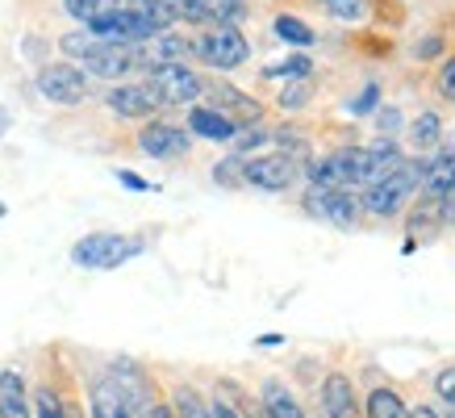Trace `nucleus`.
Listing matches in <instances>:
<instances>
[{
  "instance_id": "nucleus-41",
  "label": "nucleus",
  "mask_w": 455,
  "mask_h": 418,
  "mask_svg": "<svg viewBox=\"0 0 455 418\" xmlns=\"http://www.w3.org/2000/svg\"><path fill=\"white\" fill-rule=\"evenodd\" d=\"M147 418H176V410H172V406H164V402H155L151 410H147Z\"/></svg>"
},
{
  "instance_id": "nucleus-18",
  "label": "nucleus",
  "mask_w": 455,
  "mask_h": 418,
  "mask_svg": "<svg viewBox=\"0 0 455 418\" xmlns=\"http://www.w3.org/2000/svg\"><path fill=\"white\" fill-rule=\"evenodd\" d=\"M363 414H368V418H410V410H405V402H401L393 390H372V393H368Z\"/></svg>"
},
{
  "instance_id": "nucleus-1",
  "label": "nucleus",
  "mask_w": 455,
  "mask_h": 418,
  "mask_svg": "<svg viewBox=\"0 0 455 418\" xmlns=\"http://www.w3.org/2000/svg\"><path fill=\"white\" fill-rule=\"evenodd\" d=\"M147 251V238L139 235H122V230H92L71 243V264L76 268H122L130 264L134 255Z\"/></svg>"
},
{
  "instance_id": "nucleus-8",
  "label": "nucleus",
  "mask_w": 455,
  "mask_h": 418,
  "mask_svg": "<svg viewBox=\"0 0 455 418\" xmlns=\"http://www.w3.org/2000/svg\"><path fill=\"white\" fill-rule=\"evenodd\" d=\"M105 105L117 117H130V122H151V113L159 109L142 84H113L109 92H105Z\"/></svg>"
},
{
  "instance_id": "nucleus-36",
  "label": "nucleus",
  "mask_w": 455,
  "mask_h": 418,
  "mask_svg": "<svg viewBox=\"0 0 455 418\" xmlns=\"http://www.w3.org/2000/svg\"><path fill=\"white\" fill-rule=\"evenodd\" d=\"M117 181H122L125 189H134V193H151V189H155L151 181H142V176H134V172H125V167L117 172Z\"/></svg>"
},
{
  "instance_id": "nucleus-12",
  "label": "nucleus",
  "mask_w": 455,
  "mask_h": 418,
  "mask_svg": "<svg viewBox=\"0 0 455 418\" xmlns=\"http://www.w3.org/2000/svg\"><path fill=\"white\" fill-rule=\"evenodd\" d=\"M455 184V147H447L443 155H435L427 167V181L418 189V197H427V201H443V197L451 193Z\"/></svg>"
},
{
  "instance_id": "nucleus-44",
  "label": "nucleus",
  "mask_w": 455,
  "mask_h": 418,
  "mask_svg": "<svg viewBox=\"0 0 455 418\" xmlns=\"http://www.w3.org/2000/svg\"><path fill=\"white\" fill-rule=\"evenodd\" d=\"M4 213H9V209H4V205H0V218H4Z\"/></svg>"
},
{
  "instance_id": "nucleus-24",
  "label": "nucleus",
  "mask_w": 455,
  "mask_h": 418,
  "mask_svg": "<svg viewBox=\"0 0 455 418\" xmlns=\"http://www.w3.org/2000/svg\"><path fill=\"white\" fill-rule=\"evenodd\" d=\"M230 142H235L238 159H247L251 151H259V147H267V142H272V130H263V125H243Z\"/></svg>"
},
{
  "instance_id": "nucleus-15",
  "label": "nucleus",
  "mask_w": 455,
  "mask_h": 418,
  "mask_svg": "<svg viewBox=\"0 0 455 418\" xmlns=\"http://www.w3.org/2000/svg\"><path fill=\"white\" fill-rule=\"evenodd\" d=\"M92 418H139L130 406H125V398L117 393V385H113L109 376H100L97 385H92Z\"/></svg>"
},
{
  "instance_id": "nucleus-42",
  "label": "nucleus",
  "mask_w": 455,
  "mask_h": 418,
  "mask_svg": "<svg viewBox=\"0 0 455 418\" xmlns=\"http://www.w3.org/2000/svg\"><path fill=\"white\" fill-rule=\"evenodd\" d=\"M9 125H13V113H9V109H4V105H0V139L9 134Z\"/></svg>"
},
{
  "instance_id": "nucleus-43",
  "label": "nucleus",
  "mask_w": 455,
  "mask_h": 418,
  "mask_svg": "<svg viewBox=\"0 0 455 418\" xmlns=\"http://www.w3.org/2000/svg\"><path fill=\"white\" fill-rule=\"evenodd\" d=\"M410 418H439V410H430V406H418V410H410Z\"/></svg>"
},
{
  "instance_id": "nucleus-22",
  "label": "nucleus",
  "mask_w": 455,
  "mask_h": 418,
  "mask_svg": "<svg viewBox=\"0 0 455 418\" xmlns=\"http://www.w3.org/2000/svg\"><path fill=\"white\" fill-rule=\"evenodd\" d=\"M272 29H276V38H284V42H292V46H314V29L305 26L301 17H292V13H280L276 21H272Z\"/></svg>"
},
{
  "instance_id": "nucleus-40",
  "label": "nucleus",
  "mask_w": 455,
  "mask_h": 418,
  "mask_svg": "<svg viewBox=\"0 0 455 418\" xmlns=\"http://www.w3.org/2000/svg\"><path fill=\"white\" fill-rule=\"evenodd\" d=\"M63 418H84V406L76 398H63Z\"/></svg>"
},
{
  "instance_id": "nucleus-46",
  "label": "nucleus",
  "mask_w": 455,
  "mask_h": 418,
  "mask_svg": "<svg viewBox=\"0 0 455 418\" xmlns=\"http://www.w3.org/2000/svg\"><path fill=\"white\" fill-rule=\"evenodd\" d=\"M451 418H455V414H451Z\"/></svg>"
},
{
  "instance_id": "nucleus-31",
  "label": "nucleus",
  "mask_w": 455,
  "mask_h": 418,
  "mask_svg": "<svg viewBox=\"0 0 455 418\" xmlns=\"http://www.w3.org/2000/svg\"><path fill=\"white\" fill-rule=\"evenodd\" d=\"M347 109L355 113H372V109H380V84H363V92H359L355 100H351V105H347Z\"/></svg>"
},
{
  "instance_id": "nucleus-29",
  "label": "nucleus",
  "mask_w": 455,
  "mask_h": 418,
  "mask_svg": "<svg viewBox=\"0 0 455 418\" xmlns=\"http://www.w3.org/2000/svg\"><path fill=\"white\" fill-rule=\"evenodd\" d=\"M326 13L334 21H359V17L368 13V0H326Z\"/></svg>"
},
{
  "instance_id": "nucleus-10",
  "label": "nucleus",
  "mask_w": 455,
  "mask_h": 418,
  "mask_svg": "<svg viewBox=\"0 0 455 418\" xmlns=\"http://www.w3.org/2000/svg\"><path fill=\"white\" fill-rule=\"evenodd\" d=\"M188 134L209 139V142H230L238 134V125L221 109H213V105H193V109H188Z\"/></svg>"
},
{
  "instance_id": "nucleus-17",
  "label": "nucleus",
  "mask_w": 455,
  "mask_h": 418,
  "mask_svg": "<svg viewBox=\"0 0 455 418\" xmlns=\"http://www.w3.org/2000/svg\"><path fill=\"white\" fill-rule=\"evenodd\" d=\"M443 142V117L435 109L418 113L414 122H410V147H414V155L430 151V147H439Z\"/></svg>"
},
{
  "instance_id": "nucleus-3",
  "label": "nucleus",
  "mask_w": 455,
  "mask_h": 418,
  "mask_svg": "<svg viewBox=\"0 0 455 418\" xmlns=\"http://www.w3.org/2000/svg\"><path fill=\"white\" fill-rule=\"evenodd\" d=\"M193 55L201 63H209L213 71H235L251 59V42L243 29L218 26V29H205L201 38H193Z\"/></svg>"
},
{
  "instance_id": "nucleus-19",
  "label": "nucleus",
  "mask_w": 455,
  "mask_h": 418,
  "mask_svg": "<svg viewBox=\"0 0 455 418\" xmlns=\"http://www.w3.org/2000/svg\"><path fill=\"white\" fill-rule=\"evenodd\" d=\"M29 410L38 418H63V393H59L51 381H42V385H34V393H29Z\"/></svg>"
},
{
  "instance_id": "nucleus-21",
  "label": "nucleus",
  "mask_w": 455,
  "mask_h": 418,
  "mask_svg": "<svg viewBox=\"0 0 455 418\" xmlns=\"http://www.w3.org/2000/svg\"><path fill=\"white\" fill-rule=\"evenodd\" d=\"M172 398H176V418H213V414H209L205 393H196L193 385H176V390H172Z\"/></svg>"
},
{
  "instance_id": "nucleus-34",
  "label": "nucleus",
  "mask_w": 455,
  "mask_h": 418,
  "mask_svg": "<svg viewBox=\"0 0 455 418\" xmlns=\"http://www.w3.org/2000/svg\"><path fill=\"white\" fill-rule=\"evenodd\" d=\"M301 209L309 213V218H326V189H314V184H309V193H305Z\"/></svg>"
},
{
  "instance_id": "nucleus-38",
  "label": "nucleus",
  "mask_w": 455,
  "mask_h": 418,
  "mask_svg": "<svg viewBox=\"0 0 455 418\" xmlns=\"http://www.w3.org/2000/svg\"><path fill=\"white\" fill-rule=\"evenodd\" d=\"M439 218H443V226H455V184H451V193L439 201Z\"/></svg>"
},
{
  "instance_id": "nucleus-7",
  "label": "nucleus",
  "mask_w": 455,
  "mask_h": 418,
  "mask_svg": "<svg viewBox=\"0 0 455 418\" xmlns=\"http://www.w3.org/2000/svg\"><path fill=\"white\" fill-rule=\"evenodd\" d=\"M297 181V164L284 155H247L243 159V184L263 189V193H284Z\"/></svg>"
},
{
  "instance_id": "nucleus-20",
  "label": "nucleus",
  "mask_w": 455,
  "mask_h": 418,
  "mask_svg": "<svg viewBox=\"0 0 455 418\" xmlns=\"http://www.w3.org/2000/svg\"><path fill=\"white\" fill-rule=\"evenodd\" d=\"M263 76H267V80H309V76H314V59L289 55V59H280V63H272V68H263Z\"/></svg>"
},
{
  "instance_id": "nucleus-14",
  "label": "nucleus",
  "mask_w": 455,
  "mask_h": 418,
  "mask_svg": "<svg viewBox=\"0 0 455 418\" xmlns=\"http://www.w3.org/2000/svg\"><path fill=\"white\" fill-rule=\"evenodd\" d=\"M259 406H263V410H267L272 418H305L301 402L292 398V390L284 385V381H276V376H267V381H263Z\"/></svg>"
},
{
  "instance_id": "nucleus-25",
  "label": "nucleus",
  "mask_w": 455,
  "mask_h": 418,
  "mask_svg": "<svg viewBox=\"0 0 455 418\" xmlns=\"http://www.w3.org/2000/svg\"><path fill=\"white\" fill-rule=\"evenodd\" d=\"M309 97H314V84H309V80H289L284 88H280L276 105L292 113V109H305V105H309Z\"/></svg>"
},
{
  "instance_id": "nucleus-35",
  "label": "nucleus",
  "mask_w": 455,
  "mask_h": 418,
  "mask_svg": "<svg viewBox=\"0 0 455 418\" xmlns=\"http://www.w3.org/2000/svg\"><path fill=\"white\" fill-rule=\"evenodd\" d=\"M439 55H443V38H439V34H430V38H422V42L414 46V59H418V63H427V59H439Z\"/></svg>"
},
{
  "instance_id": "nucleus-28",
  "label": "nucleus",
  "mask_w": 455,
  "mask_h": 418,
  "mask_svg": "<svg viewBox=\"0 0 455 418\" xmlns=\"http://www.w3.org/2000/svg\"><path fill=\"white\" fill-rule=\"evenodd\" d=\"M92 34H88V29H71V34H63V38H59V51H63V55H71L76 59V63H80L84 55H88V51H92Z\"/></svg>"
},
{
  "instance_id": "nucleus-11",
  "label": "nucleus",
  "mask_w": 455,
  "mask_h": 418,
  "mask_svg": "<svg viewBox=\"0 0 455 418\" xmlns=\"http://www.w3.org/2000/svg\"><path fill=\"white\" fill-rule=\"evenodd\" d=\"M0 418H34L29 390L17 368H0Z\"/></svg>"
},
{
  "instance_id": "nucleus-37",
  "label": "nucleus",
  "mask_w": 455,
  "mask_h": 418,
  "mask_svg": "<svg viewBox=\"0 0 455 418\" xmlns=\"http://www.w3.org/2000/svg\"><path fill=\"white\" fill-rule=\"evenodd\" d=\"M209 414L213 418H243L238 414V406H230L226 398H213V402H209Z\"/></svg>"
},
{
  "instance_id": "nucleus-45",
  "label": "nucleus",
  "mask_w": 455,
  "mask_h": 418,
  "mask_svg": "<svg viewBox=\"0 0 455 418\" xmlns=\"http://www.w3.org/2000/svg\"><path fill=\"white\" fill-rule=\"evenodd\" d=\"M393 4H401V0H393Z\"/></svg>"
},
{
  "instance_id": "nucleus-30",
  "label": "nucleus",
  "mask_w": 455,
  "mask_h": 418,
  "mask_svg": "<svg viewBox=\"0 0 455 418\" xmlns=\"http://www.w3.org/2000/svg\"><path fill=\"white\" fill-rule=\"evenodd\" d=\"M376 125H380V139H397L401 134V109H393V105H380L376 109Z\"/></svg>"
},
{
  "instance_id": "nucleus-13",
  "label": "nucleus",
  "mask_w": 455,
  "mask_h": 418,
  "mask_svg": "<svg viewBox=\"0 0 455 418\" xmlns=\"http://www.w3.org/2000/svg\"><path fill=\"white\" fill-rule=\"evenodd\" d=\"M334 167H339V176H343V189H351V184H372V155H368V147H343V151L331 155Z\"/></svg>"
},
{
  "instance_id": "nucleus-4",
  "label": "nucleus",
  "mask_w": 455,
  "mask_h": 418,
  "mask_svg": "<svg viewBox=\"0 0 455 418\" xmlns=\"http://www.w3.org/2000/svg\"><path fill=\"white\" fill-rule=\"evenodd\" d=\"M38 92L51 105H84L88 100V76L76 63H46L38 71Z\"/></svg>"
},
{
  "instance_id": "nucleus-26",
  "label": "nucleus",
  "mask_w": 455,
  "mask_h": 418,
  "mask_svg": "<svg viewBox=\"0 0 455 418\" xmlns=\"http://www.w3.org/2000/svg\"><path fill=\"white\" fill-rule=\"evenodd\" d=\"M435 226H443V218H439V201H427V197H418V205H414V213H410V230H435Z\"/></svg>"
},
{
  "instance_id": "nucleus-32",
  "label": "nucleus",
  "mask_w": 455,
  "mask_h": 418,
  "mask_svg": "<svg viewBox=\"0 0 455 418\" xmlns=\"http://www.w3.org/2000/svg\"><path fill=\"white\" fill-rule=\"evenodd\" d=\"M435 393H439L443 406L455 414V368H443V373L435 376Z\"/></svg>"
},
{
  "instance_id": "nucleus-5",
  "label": "nucleus",
  "mask_w": 455,
  "mask_h": 418,
  "mask_svg": "<svg viewBox=\"0 0 455 418\" xmlns=\"http://www.w3.org/2000/svg\"><path fill=\"white\" fill-rule=\"evenodd\" d=\"M84 76H100V80H122L125 71L142 68V46H117V42H92V51L80 59Z\"/></svg>"
},
{
  "instance_id": "nucleus-16",
  "label": "nucleus",
  "mask_w": 455,
  "mask_h": 418,
  "mask_svg": "<svg viewBox=\"0 0 455 418\" xmlns=\"http://www.w3.org/2000/svg\"><path fill=\"white\" fill-rule=\"evenodd\" d=\"M326 222H334L339 230H355L359 197L351 189H326Z\"/></svg>"
},
{
  "instance_id": "nucleus-6",
  "label": "nucleus",
  "mask_w": 455,
  "mask_h": 418,
  "mask_svg": "<svg viewBox=\"0 0 455 418\" xmlns=\"http://www.w3.org/2000/svg\"><path fill=\"white\" fill-rule=\"evenodd\" d=\"M139 151H147L151 159H184V155L193 151V134L176 122H151L139 130Z\"/></svg>"
},
{
  "instance_id": "nucleus-39",
  "label": "nucleus",
  "mask_w": 455,
  "mask_h": 418,
  "mask_svg": "<svg viewBox=\"0 0 455 418\" xmlns=\"http://www.w3.org/2000/svg\"><path fill=\"white\" fill-rule=\"evenodd\" d=\"M243 410H247V414H243V418H272V414H267V410H263L259 402H251V398H243Z\"/></svg>"
},
{
  "instance_id": "nucleus-2",
  "label": "nucleus",
  "mask_w": 455,
  "mask_h": 418,
  "mask_svg": "<svg viewBox=\"0 0 455 418\" xmlns=\"http://www.w3.org/2000/svg\"><path fill=\"white\" fill-rule=\"evenodd\" d=\"M155 105H193L196 97H205V80L196 76L188 63H159L147 71V84Z\"/></svg>"
},
{
  "instance_id": "nucleus-9",
  "label": "nucleus",
  "mask_w": 455,
  "mask_h": 418,
  "mask_svg": "<svg viewBox=\"0 0 455 418\" xmlns=\"http://www.w3.org/2000/svg\"><path fill=\"white\" fill-rule=\"evenodd\" d=\"M322 410L326 418H359V393L347 373H331L322 381Z\"/></svg>"
},
{
  "instance_id": "nucleus-33",
  "label": "nucleus",
  "mask_w": 455,
  "mask_h": 418,
  "mask_svg": "<svg viewBox=\"0 0 455 418\" xmlns=\"http://www.w3.org/2000/svg\"><path fill=\"white\" fill-rule=\"evenodd\" d=\"M439 97L455 100V55L443 59V68H439Z\"/></svg>"
},
{
  "instance_id": "nucleus-23",
  "label": "nucleus",
  "mask_w": 455,
  "mask_h": 418,
  "mask_svg": "<svg viewBox=\"0 0 455 418\" xmlns=\"http://www.w3.org/2000/svg\"><path fill=\"white\" fill-rule=\"evenodd\" d=\"M125 0H63V9H68L76 21H97V17H105V13H113V9H122Z\"/></svg>"
},
{
  "instance_id": "nucleus-27",
  "label": "nucleus",
  "mask_w": 455,
  "mask_h": 418,
  "mask_svg": "<svg viewBox=\"0 0 455 418\" xmlns=\"http://www.w3.org/2000/svg\"><path fill=\"white\" fill-rule=\"evenodd\" d=\"M213 181H218L221 189H243V159H238V155L218 159V164H213Z\"/></svg>"
}]
</instances>
